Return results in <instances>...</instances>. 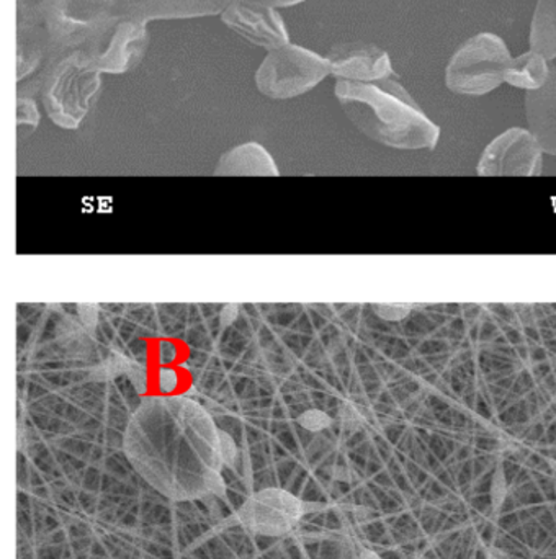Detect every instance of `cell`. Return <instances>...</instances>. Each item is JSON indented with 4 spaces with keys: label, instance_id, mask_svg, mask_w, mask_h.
Returning <instances> with one entry per match:
<instances>
[{
    "label": "cell",
    "instance_id": "obj_1",
    "mask_svg": "<svg viewBox=\"0 0 556 559\" xmlns=\"http://www.w3.org/2000/svg\"><path fill=\"white\" fill-rule=\"evenodd\" d=\"M334 94L352 124L381 146L430 151L439 143L440 128L394 78L378 82L338 81Z\"/></svg>",
    "mask_w": 556,
    "mask_h": 559
},
{
    "label": "cell",
    "instance_id": "obj_2",
    "mask_svg": "<svg viewBox=\"0 0 556 559\" xmlns=\"http://www.w3.org/2000/svg\"><path fill=\"white\" fill-rule=\"evenodd\" d=\"M38 88L52 123L75 130L87 117L92 100L100 91V72L92 68L85 51L69 52L49 59Z\"/></svg>",
    "mask_w": 556,
    "mask_h": 559
},
{
    "label": "cell",
    "instance_id": "obj_3",
    "mask_svg": "<svg viewBox=\"0 0 556 559\" xmlns=\"http://www.w3.org/2000/svg\"><path fill=\"white\" fill-rule=\"evenodd\" d=\"M511 51L495 33H478L466 39L447 62L446 85L452 94L483 97L505 84Z\"/></svg>",
    "mask_w": 556,
    "mask_h": 559
},
{
    "label": "cell",
    "instance_id": "obj_4",
    "mask_svg": "<svg viewBox=\"0 0 556 559\" xmlns=\"http://www.w3.org/2000/svg\"><path fill=\"white\" fill-rule=\"evenodd\" d=\"M331 75L326 56L299 45L269 51L256 72L258 91L272 100H288L312 91Z\"/></svg>",
    "mask_w": 556,
    "mask_h": 559
},
{
    "label": "cell",
    "instance_id": "obj_5",
    "mask_svg": "<svg viewBox=\"0 0 556 559\" xmlns=\"http://www.w3.org/2000/svg\"><path fill=\"white\" fill-rule=\"evenodd\" d=\"M114 20L110 0H56L45 22L51 58L87 48Z\"/></svg>",
    "mask_w": 556,
    "mask_h": 559
},
{
    "label": "cell",
    "instance_id": "obj_6",
    "mask_svg": "<svg viewBox=\"0 0 556 559\" xmlns=\"http://www.w3.org/2000/svg\"><path fill=\"white\" fill-rule=\"evenodd\" d=\"M324 508L315 502L301 501L292 492L268 488L252 495L236 514V522L252 535L285 537L295 531L306 514Z\"/></svg>",
    "mask_w": 556,
    "mask_h": 559
},
{
    "label": "cell",
    "instance_id": "obj_7",
    "mask_svg": "<svg viewBox=\"0 0 556 559\" xmlns=\"http://www.w3.org/2000/svg\"><path fill=\"white\" fill-rule=\"evenodd\" d=\"M147 45L150 38L144 23L115 16L114 22L82 51L100 74H125L140 64Z\"/></svg>",
    "mask_w": 556,
    "mask_h": 559
},
{
    "label": "cell",
    "instance_id": "obj_8",
    "mask_svg": "<svg viewBox=\"0 0 556 559\" xmlns=\"http://www.w3.org/2000/svg\"><path fill=\"white\" fill-rule=\"evenodd\" d=\"M544 150L537 138L524 128L499 134L483 151L476 173L480 176H541Z\"/></svg>",
    "mask_w": 556,
    "mask_h": 559
},
{
    "label": "cell",
    "instance_id": "obj_9",
    "mask_svg": "<svg viewBox=\"0 0 556 559\" xmlns=\"http://www.w3.org/2000/svg\"><path fill=\"white\" fill-rule=\"evenodd\" d=\"M222 20L246 41L268 51H274L289 43L288 29L274 7L248 0H232L223 10Z\"/></svg>",
    "mask_w": 556,
    "mask_h": 559
},
{
    "label": "cell",
    "instance_id": "obj_10",
    "mask_svg": "<svg viewBox=\"0 0 556 559\" xmlns=\"http://www.w3.org/2000/svg\"><path fill=\"white\" fill-rule=\"evenodd\" d=\"M326 58L338 81L378 82L394 78L390 55L370 43H342L331 48Z\"/></svg>",
    "mask_w": 556,
    "mask_h": 559
},
{
    "label": "cell",
    "instance_id": "obj_11",
    "mask_svg": "<svg viewBox=\"0 0 556 559\" xmlns=\"http://www.w3.org/2000/svg\"><path fill=\"white\" fill-rule=\"evenodd\" d=\"M232 0H110L118 19L144 23L153 20L197 19L222 15Z\"/></svg>",
    "mask_w": 556,
    "mask_h": 559
},
{
    "label": "cell",
    "instance_id": "obj_12",
    "mask_svg": "<svg viewBox=\"0 0 556 559\" xmlns=\"http://www.w3.org/2000/svg\"><path fill=\"white\" fill-rule=\"evenodd\" d=\"M529 131L537 138L544 153L556 156V66H552L547 84L525 94Z\"/></svg>",
    "mask_w": 556,
    "mask_h": 559
},
{
    "label": "cell",
    "instance_id": "obj_13",
    "mask_svg": "<svg viewBox=\"0 0 556 559\" xmlns=\"http://www.w3.org/2000/svg\"><path fill=\"white\" fill-rule=\"evenodd\" d=\"M274 157L259 143H245L233 147L220 157L215 176L218 177H277Z\"/></svg>",
    "mask_w": 556,
    "mask_h": 559
},
{
    "label": "cell",
    "instance_id": "obj_14",
    "mask_svg": "<svg viewBox=\"0 0 556 559\" xmlns=\"http://www.w3.org/2000/svg\"><path fill=\"white\" fill-rule=\"evenodd\" d=\"M551 61L541 52L529 49V51L511 58L509 64L506 66L505 84L521 88L528 94V92L544 87L551 78Z\"/></svg>",
    "mask_w": 556,
    "mask_h": 559
},
{
    "label": "cell",
    "instance_id": "obj_15",
    "mask_svg": "<svg viewBox=\"0 0 556 559\" xmlns=\"http://www.w3.org/2000/svg\"><path fill=\"white\" fill-rule=\"evenodd\" d=\"M46 58H51L48 33L42 25L19 23V51H16V81H25Z\"/></svg>",
    "mask_w": 556,
    "mask_h": 559
},
{
    "label": "cell",
    "instance_id": "obj_16",
    "mask_svg": "<svg viewBox=\"0 0 556 559\" xmlns=\"http://www.w3.org/2000/svg\"><path fill=\"white\" fill-rule=\"evenodd\" d=\"M529 46L544 55L548 61L556 59V0H537L532 15Z\"/></svg>",
    "mask_w": 556,
    "mask_h": 559
},
{
    "label": "cell",
    "instance_id": "obj_17",
    "mask_svg": "<svg viewBox=\"0 0 556 559\" xmlns=\"http://www.w3.org/2000/svg\"><path fill=\"white\" fill-rule=\"evenodd\" d=\"M56 0H16L19 23L22 25H42Z\"/></svg>",
    "mask_w": 556,
    "mask_h": 559
},
{
    "label": "cell",
    "instance_id": "obj_18",
    "mask_svg": "<svg viewBox=\"0 0 556 559\" xmlns=\"http://www.w3.org/2000/svg\"><path fill=\"white\" fill-rule=\"evenodd\" d=\"M16 123H19V128L28 127L29 130H35L38 127V108H36L35 100L28 97V95H19V102H16Z\"/></svg>",
    "mask_w": 556,
    "mask_h": 559
},
{
    "label": "cell",
    "instance_id": "obj_19",
    "mask_svg": "<svg viewBox=\"0 0 556 559\" xmlns=\"http://www.w3.org/2000/svg\"><path fill=\"white\" fill-rule=\"evenodd\" d=\"M508 479H506L505 468H502V466H498V468H496L495 476H493L492 491H489V496H492L493 511H501L506 499H508Z\"/></svg>",
    "mask_w": 556,
    "mask_h": 559
},
{
    "label": "cell",
    "instance_id": "obj_20",
    "mask_svg": "<svg viewBox=\"0 0 556 559\" xmlns=\"http://www.w3.org/2000/svg\"><path fill=\"white\" fill-rule=\"evenodd\" d=\"M298 424L303 429L309 430V432H321V430L331 427L332 419L324 411L309 409L298 417Z\"/></svg>",
    "mask_w": 556,
    "mask_h": 559
},
{
    "label": "cell",
    "instance_id": "obj_21",
    "mask_svg": "<svg viewBox=\"0 0 556 559\" xmlns=\"http://www.w3.org/2000/svg\"><path fill=\"white\" fill-rule=\"evenodd\" d=\"M339 414H341L342 427H344V430H347V432H357V430L364 426V416H362L360 411L352 406V404H344L341 411H339Z\"/></svg>",
    "mask_w": 556,
    "mask_h": 559
},
{
    "label": "cell",
    "instance_id": "obj_22",
    "mask_svg": "<svg viewBox=\"0 0 556 559\" xmlns=\"http://www.w3.org/2000/svg\"><path fill=\"white\" fill-rule=\"evenodd\" d=\"M374 309L385 321H401L411 312L410 305H375Z\"/></svg>",
    "mask_w": 556,
    "mask_h": 559
},
{
    "label": "cell",
    "instance_id": "obj_23",
    "mask_svg": "<svg viewBox=\"0 0 556 559\" xmlns=\"http://www.w3.org/2000/svg\"><path fill=\"white\" fill-rule=\"evenodd\" d=\"M220 452H222L223 465L235 466L236 460H238V447H236L235 440L228 436V433H220Z\"/></svg>",
    "mask_w": 556,
    "mask_h": 559
},
{
    "label": "cell",
    "instance_id": "obj_24",
    "mask_svg": "<svg viewBox=\"0 0 556 559\" xmlns=\"http://www.w3.org/2000/svg\"><path fill=\"white\" fill-rule=\"evenodd\" d=\"M79 316L85 328H94L97 322V308L94 305H79Z\"/></svg>",
    "mask_w": 556,
    "mask_h": 559
},
{
    "label": "cell",
    "instance_id": "obj_25",
    "mask_svg": "<svg viewBox=\"0 0 556 559\" xmlns=\"http://www.w3.org/2000/svg\"><path fill=\"white\" fill-rule=\"evenodd\" d=\"M248 2L262 3V5L274 7V9H283V7L298 5L305 0H248Z\"/></svg>",
    "mask_w": 556,
    "mask_h": 559
},
{
    "label": "cell",
    "instance_id": "obj_26",
    "mask_svg": "<svg viewBox=\"0 0 556 559\" xmlns=\"http://www.w3.org/2000/svg\"><path fill=\"white\" fill-rule=\"evenodd\" d=\"M357 559H381L377 551L370 550V548H360L357 554Z\"/></svg>",
    "mask_w": 556,
    "mask_h": 559
},
{
    "label": "cell",
    "instance_id": "obj_27",
    "mask_svg": "<svg viewBox=\"0 0 556 559\" xmlns=\"http://www.w3.org/2000/svg\"><path fill=\"white\" fill-rule=\"evenodd\" d=\"M486 557H488V559H509L508 555H506L505 551L498 550V548H489Z\"/></svg>",
    "mask_w": 556,
    "mask_h": 559
},
{
    "label": "cell",
    "instance_id": "obj_28",
    "mask_svg": "<svg viewBox=\"0 0 556 559\" xmlns=\"http://www.w3.org/2000/svg\"><path fill=\"white\" fill-rule=\"evenodd\" d=\"M552 466H555V469H556V462H552Z\"/></svg>",
    "mask_w": 556,
    "mask_h": 559
},
{
    "label": "cell",
    "instance_id": "obj_29",
    "mask_svg": "<svg viewBox=\"0 0 556 559\" xmlns=\"http://www.w3.org/2000/svg\"><path fill=\"white\" fill-rule=\"evenodd\" d=\"M470 559H475V558H470Z\"/></svg>",
    "mask_w": 556,
    "mask_h": 559
}]
</instances>
